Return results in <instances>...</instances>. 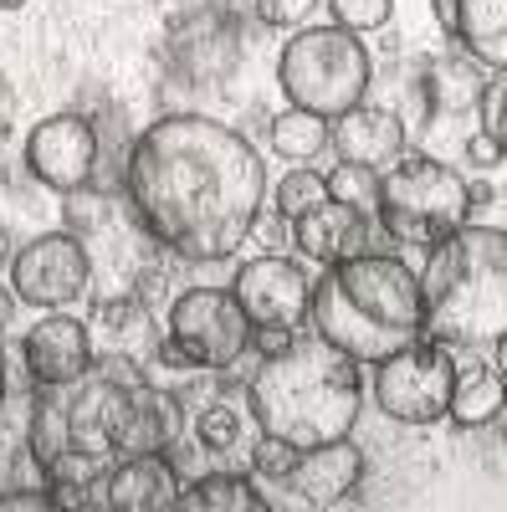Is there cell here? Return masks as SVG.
Returning <instances> with one entry per match:
<instances>
[{"label":"cell","instance_id":"cell-1","mask_svg":"<svg viewBox=\"0 0 507 512\" xmlns=\"http://www.w3.org/2000/svg\"><path fill=\"white\" fill-rule=\"evenodd\" d=\"M129 200L159 246L185 262H226L257 231L267 164L216 118L164 113L129 154Z\"/></svg>","mask_w":507,"mask_h":512},{"label":"cell","instance_id":"cell-2","mask_svg":"<svg viewBox=\"0 0 507 512\" xmlns=\"http://www.w3.org/2000/svg\"><path fill=\"white\" fill-rule=\"evenodd\" d=\"M359 405H364L359 364L328 349L318 333L313 338L292 333V344L282 354H267L246 384V415L257 420V431L298 451L349 436Z\"/></svg>","mask_w":507,"mask_h":512},{"label":"cell","instance_id":"cell-3","mask_svg":"<svg viewBox=\"0 0 507 512\" xmlns=\"http://www.w3.org/2000/svg\"><path fill=\"white\" fill-rule=\"evenodd\" d=\"M308 318L328 349L379 364L420 338V282L390 251H354L313 282Z\"/></svg>","mask_w":507,"mask_h":512},{"label":"cell","instance_id":"cell-4","mask_svg":"<svg viewBox=\"0 0 507 512\" xmlns=\"http://www.w3.org/2000/svg\"><path fill=\"white\" fill-rule=\"evenodd\" d=\"M420 282V338L492 344L507 333V231L456 226L431 246Z\"/></svg>","mask_w":507,"mask_h":512},{"label":"cell","instance_id":"cell-5","mask_svg":"<svg viewBox=\"0 0 507 512\" xmlns=\"http://www.w3.org/2000/svg\"><path fill=\"white\" fill-rule=\"evenodd\" d=\"M139 384H118L108 374H82L57 384L52 400L36 405L31 456L52 482H103V472L123 456V425L134 415Z\"/></svg>","mask_w":507,"mask_h":512},{"label":"cell","instance_id":"cell-6","mask_svg":"<svg viewBox=\"0 0 507 512\" xmlns=\"http://www.w3.org/2000/svg\"><path fill=\"white\" fill-rule=\"evenodd\" d=\"M369 47L344 26H308L282 47L277 82L292 108H308L318 118H338L364 103L369 93Z\"/></svg>","mask_w":507,"mask_h":512},{"label":"cell","instance_id":"cell-7","mask_svg":"<svg viewBox=\"0 0 507 512\" xmlns=\"http://www.w3.org/2000/svg\"><path fill=\"white\" fill-rule=\"evenodd\" d=\"M467 210H472V185L431 154H400L390 169H379L374 216L395 241L436 246L456 226H467Z\"/></svg>","mask_w":507,"mask_h":512},{"label":"cell","instance_id":"cell-8","mask_svg":"<svg viewBox=\"0 0 507 512\" xmlns=\"http://www.w3.org/2000/svg\"><path fill=\"white\" fill-rule=\"evenodd\" d=\"M169 344H175L195 369H236L251 349V323L226 287H190L169 308Z\"/></svg>","mask_w":507,"mask_h":512},{"label":"cell","instance_id":"cell-9","mask_svg":"<svg viewBox=\"0 0 507 512\" xmlns=\"http://www.w3.org/2000/svg\"><path fill=\"white\" fill-rule=\"evenodd\" d=\"M456 390V364L446 344H426L415 338L400 354L374 364V405L400 425H431L446 415Z\"/></svg>","mask_w":507,"mask_h":512},{"label":"cell","instance_id":"cell-10","mask_svg":"<svg viewBox=\"0 0 507 512\" xmlns=\"http://www.w3.org/2000/svg\"><path fill=\"white\" fill-rule=\"evenodd\" d=\"M88 282H93L88 246L67 231H47L11 256V292L26 308H67L88 292Z\"/></svg>","mask_w":507,"mask_h":512},{"label":"cell","instance_id":"cell-11","mask_svg":"<svg viewBox=\"0 0 507 512\" xmlns=\"http://www.w3.org/2000/svg\"><path fill=\"white\" fill-rule=\"evenodd\" d=\"M231 292L251 328H282V333H298L313 303L308 272L298 262H287V256H251V262H241Z\"/></svg>","mask_w":507,"mask_h":512},{"label":"cell","instance_id":"cell-12","mask_svg":"<svg viewBox=\"0 0 507 512\" xmlns=\"http://www.w3.org/2000/svg\"><path fill=\"white\" fill-rule=\"evenodd\" d=\"M98 164V128L82 113H52L26 134V169L47 190H82Z\"/></svg>","mask_w":507,"mask_h":512},{"label":"cell","instance_id":"cell-13","mask_svg":"<svg viewBox=\"0 0 507 512\" xmlns=\"http://www.w3.org/2000/svg\"><path fill=\"white\" fill-rule=\"evenodd\" d=\"M21 354H26V369L41 390H57V384H72L93 369V328L82 318L52 313L36 328H26Z\"/></svg>","mask_w":507,"mask_h":512},{"label":"cell","instance_id":"cell-14","mask_svg":"<svg viewBox=\"0 0 507 512\" xmlns=\"http://www.w3.org/2000/svg\"><path fill=\"white\" fill-rule=\"evenodd\" d=\"M287 492L298 507H328V502H344L359 482H364V451L338 436V441H323V446H308L298 451V461L287 466Z\"/></svg>","mask_w":507,"mask_h":512},{"label":"cell","instance_id":"cell-15","mask_svg":"<svg viewBox=\"0 0 507 512\" xmlns=\"http://www.w3.org/2000/svg\"><path fill=\"white\" fill-rule=\"evenodd\" d=\"M175 502H180V477L164 461V451L118 456L103 472V507L113 512H175Z\"/></svg>","mask_w":507,"mask_h":512},{"label":"cell","instance_id":"cell-16","mask_svg":"<svg viewBox=\"0 0 507 512\" xmlns=\"http://www.w3.org/2000/svg\"><path fill=\"white\" fill-rule=\"evenodd\" d=\"M328 139L338 149L344 164H369V169H390L400 154H405V123L390 113V108H349L338 113Z\"/></svg>","mask_w":507,"mask_h":512},{"label":"cell","instance_id":"cell-17","mask_svg":"<svg viewBox=\"0 0 507 512\" xmlns=\"http://www.w3.org/2000/svg\"><path fill=\"white\" fill-rule=\"evenodd\" d=\"M292 246H303V256H313V262H344V256L354 251H369V221L354 216L349 205L338 200H318L313 210H303V216H292Z\"/></svg>","mask_w":507,"mask_h":512},{"label":"cell","instance_id":"cell-18","mask_svg":"<svg viewBox=\"0 0 507 512\" xmlns=\"http://www.w3.org/2000/svg\"><path fill=\"white\" fill-rule=\"evenodd\" d=\"M436 21L492 72L507 67V0H436Z\"/></svg>","mask_w":507,"mask_h":512},{"label":"cell","instance_id":"cell-19","mask_svg":"<svg viewBox=\"0 0 507 512\" xmlns=\"http://www.w3.org/2000/svg\"><path fill=\"white\" fill-rule=\"evenodd\" d=\"M180 512H267L272 502L257 492L251 477H236V472H210L190 487H180Z\"/></svg>","mask_w":507,"mask_h":512},{"label":"cell","instance_id":"cell-20","mask_svg":"<svg viewBox=\"0 0 507 512\" xmlns=\"http://www.w3.org/2000/svg\"><path fill=\"white\" fill-rule=\"evenodd\" d=\"M446 415L456 425H487V420H502V369H472L461 374L456 369V390H451V405Z\"/></svg>","mask_w":507,"mask_h":512},{"label":"cell","instance_id":"cell-21","mask_svg":"<svg viewBox=\"0 0 507 512\" xmlns=\"http://www.w3.org/2000/svg\"><path fill=\"white\" fill-rule=\"evenodd\" d=\"M272 149L282 159H318L328 149V118L287 103V113L272 118Z\"/></svg>","mask_w":507,"mask_h":512},{"label":"cell","instance_id":"cell-22","mask_svg":"<svg viewBox=\"0 0 507 512\" xmlns=\"http://www.w3.org/2000/svg\"><path fill=\"white\" fill-rule=\"evenodd\" d=\"M323 185H328V200L349 205L354 216L374 221V210H379V169H369V164H333L323 175Z\"/></svg>","mask_w":507,"mask_h":512},{"label":"cell","instance_id":"cell-23","mask_svg":"<svg viewBox=\"0 0 507 512\" xmlns=\"http://www.w3.org/2000/svg\"><path fill=\"white\" fill-rule=\"evenodd\" d=\"M195 441H200V451L236 456L241 441H246V415H241L231 400H210V405L195 415Z\"/></svg>","mask_w":507,"mask_h":512},{"label":"cell","instance_id":"cell-24","mask_svg":"<svg viewBox=\"0 0 507 512\" xmlns=\"http://www.w3.org/2000/svg\"><path fill=\"white\" fill-rule=\"evenodd\" d=\"M98 328H108L113 338H123V344H134V338L149 328V313H144V297L139 292H123V297H108V303L98 308Z\"/></svg>","mask_w":507,"mask_h":512},{"label":"cell","instance_id":"cell-25","mask_svg":"<svg viewBox=\"0 0 507 512\" xmlns=\"http://www.w3.org/2000/svg\"><path fill=\"white\" fill-rule=\"evenodd\" d=\"M323 195H328V185H323L318 169H292V175H282V185H277V210H282V221L313 210Z\"/></svg>","mask_w":507,"mask_h":512},{"label":"cell","instance_id":"cell-26","mask_svg":"<svg viewBox=\"0 0 507 512\" xmlns=\"http://www.w3.org/2000/svg\"><path fill=\"white\" fill-rule=\"evenodd\" d=\"M328 6H333V26L364 36V31H379V26L390 21L395 0H328Z\"/></svg>","mask_w":507,"mask_h":512},{"label":"cell","instance_id":"cell-27","mask_svg":"<svg viewBox=\"0 0 507 512\" xmlns=\"http://www.w3.org/2000/svg\"><path fill=\"white\" fill-rule=\"evenodd\" d=\"M482 134L507 149V77L502 72L482 88Z\"/></svg>","mask_w":507,"mask_h":512},{"label":"cell","instance_id":"cell-28","mask_svg":"<svg viewBox=\"0 0 507 512\" xmlns=\"http://www.w3.org/2000/svg\"><path fill=\"white\" fill-rule=\"evenodd\" d=\"M292 461H298V446H287V441H277V436H262V431H257V446H251V466H257L262 477L282 482Z\"/></svg>","mask_w":507,"mask_h":512},{"label":"cell","instance_id":"cell-29","mask_svg":"<svg viewBox=\"0 0 507 512\" xmlns=\"http://www.w3.org/2000/svg\"><path fill=\"white\" fill-rule=\"evenodd\" d=\"M313 11H318V0H257V16H262V26H277V31H287V26H303Z\"/></svg>","mask_w":507,"mask_h":512},{"label":"cell","instance_id":"cell-30","mask_svg":"<svg viewBox=\"0 0 507 512\" xmlns=\"http://www.w3.org/2000/svg\"><path fill=\"white\" fill-rule=\"evenodd\" d=\"M431 88H436V103L441 108H461V103L472 98V72L467 67H441Z\"/></svg>","mask_w":507,"mask_h":512},{"label":"cell","instance_id":"cell-31","mask_svg":"<svg viewBox=\"0 0 507 512\" xmlns=\"http://www.w3.org/2000/svg\"><path fill=\"white\" fill-rule=\"evenodd\" d=\"M57 507L52 502V487H26V492H0V512H47Z\"/></svg>","mask_w":507,"mask_h":512},{"label":"cell","instance_id":"cell-32","mask_svg":"<svg viewBox=\"0 0 507 512\" xmlns=\"http://www.w3.org/2000/svg\"><path fill=\"white\" fill-rule=\"evenodd\" d=\"M467 159H472V164H487V169H492V164H502V144H492L487 134H477V139L467 144Z\"/></svg>","mask_w":507,"mask_h":512},{"label":"cell","instance_id":"cell-33","mask_svg":"<svg viewBox=\"0 0 507 512\" xmlns=\"http://www.w3.org/2000/svg\"><path fill=\"white\" fill-rule=\"evenodd\" d=\"M11 313H16V292H11V282H6V287H0V328L11 323Z\"/></svg>","mask_w":507,"mask_h":512},{"label":"cell","instance_id":"cell-34","mask_svg":"<svg viewBox=\"0 0 507 512\" xmlns=\"http://www.w3.org/2000/svg\"><path fill=\"white\" fill-rule=\"evenodd\" d=\"M6 384H11L6 379V349H0V410H6Z\"/></svg>","mask_w":507,"mask_h":512},{"label":"cell","instance_id":"cell-35","mask_svg":"<svg viewBox=\"0 0 507 512\" xmlns=\"http://www.w3.org/2000/svg\"><path fill=\"white\" fill-rule=\"evenodd\" d=\"M0 6H6V11H21V6H26V0H0Z\"/></svg>","mask_w":507,"mask_h":512},{"label":"cell","instance_id":"cell-36","mask_svg":"<svg viewBox=\"0 0 507 512\" xmlns=\"http://www.w3.org/2000/svg\"><path fill=\"white\" fill-rule=\"evenodd\" d=\"M0 256H16V251H11V246H6V231H0Z\"/></svg>","mask_w":507,"mask_h":512}]
</instances>
